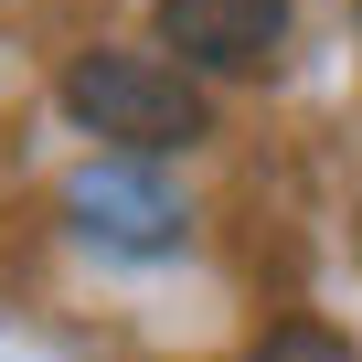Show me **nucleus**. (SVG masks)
<instances>
[{
	"instance_id": "obj_3",
	"label": "nucleus",
	"mask_w": 362,
	"mask_h": 362,
	"mask_svg": "<svg viewBox=\"0 0 362 362\" xmlns=\"http://www.w3.org/2000/svg\"><path fill=\"white\" fill-rule=\"evenodd\" d=\"M160 43L192 75H256L288 43V0H160Z\"/></svg>"
},
{
	"instance_id": "obj_2",
	"label": "nucleus",
	"mask_w": 362,
	"mask_h": 362,
	"mask_svg": "<svg viewBox=\"0 0 362 362\" xmlns=\"http://www.w3.org/2000/svg\"><path fill=\"white\" fill-rule=\"evenodd\" d=\"M64 214H75V235L86 245H107V256H170L181 235V192L149 170V160H96V170H75V192H64Z\"/></svg>"
},
{
	"instance_id": "obj_4",
	"label": "nucleus",
	"mask_w": 362,
	"mask_h": 362,
	"mask_svg": "<svg viewBox=\"0 0 362 362\" xmlns=\"http://www.w3.org/2000/svg\"><path fill=\"white\" fill-rule=\"evenodd\" d=\"M256 362H362L341 330H320V320H288V330H267L256 341Z\"/></svg>"
},
{
	"instance_id": "obj_1",
	"label": "nucleus",
	"mask_w": 362,
	"mask_h": 362,
	"mask_svg": "<svg viewBox=\"0 0 362 362\" xmlns=\"http://www.w3.org/2000/svg\"><path fill=\"white\" fill-rule=\"evenodd\" d=\"M64 107H75L86 139H107V149H128V160H170V149H192V139L214 128L203 86L181 75L170 54H139V43L75 54V64H64Z\"/></svg>"
}]
</instances>
